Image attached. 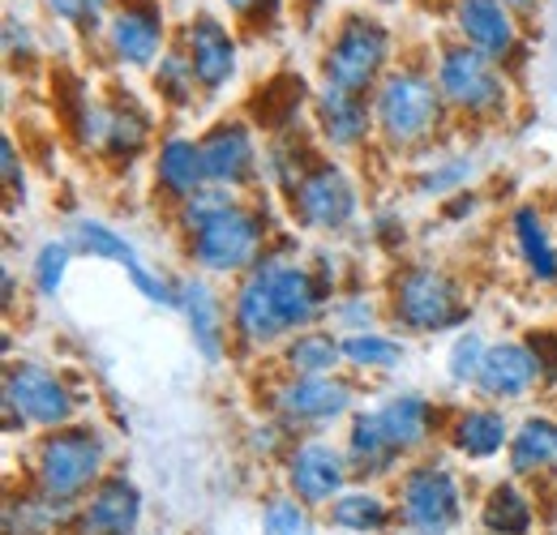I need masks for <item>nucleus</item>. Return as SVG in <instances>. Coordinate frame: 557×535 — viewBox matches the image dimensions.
Returning <instances> with one entry per match:
<instances>
[{"label": "nucleus", "mask_w": 557, "mask_h": 535, "mask_svg": "<svg viewBox=\"0 0 557 535\" xmlns=\"http://www.w3.org/2000/svg\"><path fill=\"white\" fill-rule=\"evenodd\" d=\"M344 360L356 364V369H395V364L404 360V347H399L395 338L364 331V335L344 338Z\"/></svg>", "instance_id": "32"}, {"label": "nucleus", "mask_w": 557, "mask_h": 535, "mask_svg": "<svg viewBox=\"0 0 557 535\" xmlns=\"http://www.w3.org/2000/svg\"><path fill=\"white\" fill-rule=\"evenodd\" d=\"M258 270H262V278L271 283V296H275L278 313H283V326H287V331H309V326L318 322V313L326 309V287H322V278H313L305 266L283 262V258H262Z\"/></svg>", "instance_id": "13"}, {"label": "nucleus", "mask_w": 557, "mask_h": 535, "mask_svg": "<svg viewBox=\"0 0 557 535\" xmlns=\"http://www.w3.org/2000/svg\"><path fill=\"white\" fill-rule=\"evenodd\" d=\"M369 313H373V309H369V300H364V296H356L351 304H339V309H335V318H339L344 326H351L356 335H364V322H369Z\"/></svg>", "instance_id": "44"}, {"label": "nucleus", "mask_w": 557, "mask_h": 535, "mask_svg": "<svg viewBox=\"0 0 557 535\" xmlns=\"http://www.w3.org/2000/svg\"><path fill=\"white\" fill-rule=\"evenodd\" d=\"M377 420H382V428H386V437H391V446L399 455L429 437V402L420 395H399V399L382 402Z\"/></svg>", "instance_id": "26"}, {"label": "nucleus", "mask_w": 557, "mask_h": 535, "mask_svg": "<svg viewBox=\"0 0 557 535\" xmlns=\"http://www.w3.org/2000/svg\"><path fill=\"white\" fill-rule=\"evenodd\" d=\"M455 446L468 455V459H493L502 446H506V420L497 411H468L459 424H455Z\"/></svg>", "instance_id": "30"}, {"label": "nucleus", "mask_w": 557, "mask_h": 535, "mask_svg": "<svg viewBox=\"0 0 557 535\" xmlns=\"http://www.w3.org/2000/svg\"><path fill=\"white\" fill-rule=\"evenodd\" d=\"M335 523L348 532H382L386 527V506L373 493H348L335 501Z\"/></svg>", "instance_id": "34"}, {"label": "nucleus", "mask_w": 557, "mask_h": 535, "mask_svg": "<svg viewBox=\"0 0 557 535\" xmlns=\"http://www.w3.org/2000/svg\"><path fill=\"white\" fill-rule=\"evenodd\" d=\"M194 86H198V77H194L189 57H185V52H163V61L154 65V90H159L168 103L185 108V103H194Z\"/></svg>", "instance_id": "33"}, {"label": "nucleus", "mask_w": 557, "mask_h": 535, "mask_svg": "<svg viewBox=\"0 0 557 535\" xmlns=\"http://www.w3.org/2000/svg\"><path fill=\"white\" fill-rule=\"evenodd\" d=\"M181 39H185L181 52L189 57L194 77H198V86H202L207 95L223 90V86L236 77L240 48H236V35L227 30V22H219L214 13H194V17L185 22Z\"/></svg>", "instance_id": "10"}, {"label": "nucleus", "mask_w": 557, "mask_h": 535, "mask_svg": "<svg viewBox=\"0 0 557 535\" xmlns=\"http://www.w3.org/2000/svg\"><path fill=\"white\" fill-rule=\"evenodd\" d=\"M232 322H236V331H240L245 343H258V347L287 335L283 313H278L275 296H271V283L262 278L258 266L245 274V283H240V291L232 300Z\"/></svg>", "instance_id": "17"}, {"label": "nucleus", "mask_w": 557, "mask_h": 535, "mask_svg": "<svg viewBox=\"0 0 557 535\" xmlns=\"http://www.w3.org/2000/svg\"><path fill=\"white\" fill-rule=\"evenodd\" d=\"M275 402L287 420H313V424H322V420H335V415L348 411L351 386H344L339 377H296V382H287L278 390Z\"/></svg>", "instance_id": "18"}, {"label": "nucleus", "mask_w": 557, "mask_h": 535, "mask_svg": "<svg viewBox=\"0 0 557 535\" xmlns=\"http://www.w3.org/2000/svg\"><path fill=\"white\" fill-rule=\"evenodd\" d=\"M554 4H557V0H554Z\"/></svg>", "instance_id": "46"}, {"label": "nucleus", "mask_w": 557, "mask_h": 535, "mask_svg": "<svg viewBox=\"0 0 557 535\" xmlns=\"http://www.w3.org/2000/svg\"><path fill=\"white\" fill-rule=\"evenodd\" d=\"M472 176V159H455V163H442L437 172H429L420 181V194H459V185Z\"/></svg>", "instance_id": "40"}, {"label": "nucleus", "mask_w": 557, "mask_h": 535, "mask_svg": "<svg viewBox=\"0 0 557 535\" xmlns=\"http://www.w3.org/2000/svg\"><path fill=\"white\" fill-rule=\"evenodd\" d=\"M4 407L30 424H44V428H57L65 424L73 411V399L65 390V382L44 369V364H9L4 373Z\"/></svg>", "instance_id": "9"}, {"label": "nucleus", "mask_w": 557, "mask_h": 535, "mask_svg": "<svg viewBox=\"0 0 557 535\" xmlns=\"http://www.w3.org/2000/svg\"><path fill=\"white\" fill-rule=\"evenodd\" d=\"M437 86L442 99L468 116H497L506 108V82L497 73V61L468 43H450L437 57Z\"/></svg>", "instance_id": "5"}, {"label": "nucleus", "mask_w": 557, "mask_h": 535, "mask_svg": "<svg viewBox=\"0 0 557 535\" xmlns=\"http://www.w3.org/2000/svg\"><path fill=\"white\" fill-rule=\"evenodd\" d=\"M146 141H150V116L138 108V99H129V95H116L112 103H108V154H116V159H134L146 150Z\"/></svg>", "instance_id": "25"}, {"label": "nucleus", "mask_w": 557, "mask_h": 535, "mask_svg": "<svg viewBox=\"0 0 557 535\" xmlns=\"http://www.w3.org/2000/svg\"><path fill=\"white\" fill-rule=\"evenodd\" d=\"M141 497L125 475H108L95 493L90 506L82 514V535H129L138 523Z\"/></svg>", "instance_id": "19"}, {"label": "nucleus", "mask_w": 557, "mask_h": 535, "mask_svg": "<svg viewBox=\"0 0 557 535\" xmlns=\"http://www.w3.org/2000/svg\"><path fill=\"white\" fill-rule=\"evenodd\" d=\"M0 167H4V185H9V198H22V194H26V172H22V163H17L13 137H0Z\"/></svg>", "instance_id": "43"}, {"label": "nucleus", "mask_w": 557, "mask_h": 535, "mask_svg": "<svg viewBox=\"0 0 557 535\" xmlns=\"http://www.w3.org/2000/svg\"><path fill=\"white\" fill-rule=\"evenodd\" d=\"M344 475H348V468H344L339 450L326 446V441H305V446L287 459V480H292L296 497L309 501V506L331 501V497L344 488Z\"/></svg>", "instance_id": "16"}, {"label": "nucleus", "mask_w": 557, "mask_h": 535, "mask_svg": "<svg viewBox=\"0 0 557 535\" xmlns=\"http://www.w3.org/2000/svg\"><path fill=\"white\" fill-rule=\"evenodd\" d=\"M404 519L424 535H442L459 519V488L446 468H417L404 475Z\"/></svg>", "instance_id": "12"}, {"label": "nucleus", "mask_w": 557, "mask_h": 535, "mask_svg": "<svg viewBox=\"0 0 557 535\" xmlns=\"http://www.w3.org/2000/svg\"><path fill=\"white\" fill-rule=\"evenodd\" d=\"M391 309L395 318L417 331V335H437L455 331L468 322V304L455 287V278L437 266H408L391 283Z\"/></svg>", "instance_id": "3"}, {"label": "nucleus", "mask_w": 557, "mask_h": 535, "mask_svg": "<svg viewBox=\"0 0 557 535\" xmlns=\"http://www.w3.org/2000/svg\"><path fill=\"white\" fill-rule=\"evenodd\" d=\"M262 240H267V223H262V214L236 201V206L219 210L214 219H207V223L189 236V249H194V262H198L202 270L232 274V270L258 266Z\"/></svg>", "instance_id": "4"}, {"label": "nucleus", "mask_w": 557, "mask_h": 535, "mask_svg": "<svg viewBox=\"0 0 557 535\" xmlns=\"http://www.w3.org/2000/svg\"><path fill=\"white\" fill-rule=\"evenodd\" d=\"M108 48L121 65L150 69L163 61V43H168V22L159 0H116L108 13Z\"/></svg>", "instance_id": "8"}, {"label": "nucleus", "mask_w": 557, "mask_h": 535, "mask_svg": "<svg viewBox=\"0 0 557 535\" xmlns=\"http://www.w3.org/2000/svg\"><path fill=\"white\" fill-rule=\"evenodd\" d=\"M181 313L189 322V335H194V347L207 356L210 364L223 360V313H219V296L210 291L207 283L198 278H185L181 283Z\"/></svg>", "instance_id": "22"}, {"label": "nucleus", "mask_w": 557, "mask_h": 535, "mask_svg": "<svg viewBox=\"0 0 557 535\" xmlns=\"http://www.w3.org/2000/svg\"><path fill=\"white\" fill-rule=\"evenodd\" d=\"M227 206H236L232 189H223V185H207L202 194H194V198L185 201V210H181V227L194 236L207 219H214V214H219V210H227Z\"/></svg>", "instance_id": "38"}, {"label": "nucleus", "mask_w": 557, "mask_h": 535, "mask_svg": "<svg viewBox=\"0 0 557 535\" xmlns=\"http://www.w3.org/2000/svg\"><path fill=\"white\" fill-rule=\"evenodd\" d=\"M369 108H364V95H348L339 86H326L318 90V125H322V137L339 150L348 146H360L369 137Z\"/></svg>", "instance_id": "21"}, {"label": "nucleus", "mask_w": 557, "mask_h": 535, "mask_svg": "<svg viewBox=\"0 0 557 535\" xmlns=\"http://www.w3.org/2000/svg\"><path fill=\"white\" fill-rule=\"evenodd\" d=\"M485 356H488V347H485V338L476 335V331L459 335V338H455V347H450V356H446V373H450V382H459V386L476 382V377H481Z\"/></svg>", "instance_id": "35"}, {"label": "nucleus", "mask_w": 557, "mask_h": 535, "mask_svg": "<svg viewBox=\"0 0 557 535\" xmlns=\"http://www.w3.org/2000/svg\"><path fill=\"white\" fill-rule=\"evenodd\" d=\"M395 455L399 450L391 446L377 411H360L351 420V463H356V471H386L395 463Z\"/></svg>", "instance_id": "29"}, {"label": "nucleus", "mask_w": 557, "mask_h": 535, "mask_svg": "<svg viewBox=\"0 0 557 535\" xmlns=\"http://www.w3.org/2000/svg\"><path fill=\"white\" fill-rule=\"evenodd\" d=\"M70 245L77 249V253L99 258V262H116V266H125V270L141 266L138 253H134V245H129L116 227H108V223H99V219H82V223H73Z\"/></svg>", "instance_id": "27"}, {"label": "nucleus", "mask_w": 557, "mask_h": 535, "mask_svg": "<svg viewBox=\"0 0 557 535\" xmlns=\"http://www.w3.org/2000/svg\"><path fill=\"white\" fill-rule=\"evenodd\" d=\"M485 527L493 535H528L532 527V506L515 484H497L485 501Z\"/></svg>", "instance_id": "31"}, {"label": "nucleus", "mask_w": 557, "mask_h": 535, "mask_svg": "<svg viewBox=\"0 0 557 535\" xmlns=\"http://www.w3.org/2000/svg\"><path fill=\"white\" fill-rule=\"evenodd\" d=\"M227 4V13H236L240 22H267V26H275L278 13H283V0H223Z\"/></svg>", "instance_id": "42"}, {"label": "nucleus", "mask_w": 557, "mask_h": 535, "mask_svg": "<svg viewBox=\"0 0 557 535\" xmlns=\"http://www.w3.org/2000/svg\"><path fill=\"white\" fill-rule=\"evenodd\" d=\"M70 249L73 245H61V240H48L35 258V287L39 296H57L61 283H65V270H70Z\"/></svg>", "instance_id": "37"}, {"label": "nucleus", "mask_w": 557, "mask_h": 535, "mask_svg": "<svg viewBox=\"0 0 557 535\" xmlns=\"http://www.w3.org/2000/svg\"><path fill=\"white\" fill-rule=\"evenodd\" d=\"M459 43L485 52L488 61H510L519 52V22L506 0H455Z\"/></svg>", "instance_id": "11"}, {"label": "nucleus", "mask_w": 557, "mask_h": 535, "mask_svg": "<svg viewBox=\"0 0 557 535\" xmlns=\"http://www.w3.org/2000/svg\"><path fill=\"white\" fill-rule=\"evenodd\" d=\"M287 201H292V214L300 219V227L339 232L356 214V185H351L348 172L339 163L318 159V163L296 172V181L287 185Z\"/></svg>", "instance_id": "6"}, {"label": "nucleus", "mask_w": 557, "mask_h": 535, "mask_svg": "<svg viewBox=\"0 0 557 535\" xmlns=\"http://www.w3.org/2000/svg\"><path fill=\"white\" fill-rule=\"evenodd\" d=\"M103 468V441L90 428L52 433L39 446V484L52 501H73L90 488V480Z\"/></svg>", "instance_id": "7"}, {"label": "nucleus", "mask_w": 557, "mask_h": 535, "mask_svg": "<svg viewBox=\"0 0 557 535\" xmlns=\"http://www.w3.org/2000/svg\"><path fill=\"white\" fill-rule=\"evenodd\" d=\"M510 223H515L519 258H523V266L532 270V278L536 283H557V240L554 227L545 223V214L536 206H519Z\"/></svg>", "instance_id": "23"}, {"label": "nucleus", "mask_w": 557, "mask_h": 535, "mask_svg": "<svg viewBox=\"0 0 557 535\" xmlns=\"http://www.w3.org/2000/svg\"><path fill=\"white\" fill-rule=\"evenodd\" d=\"M267 535H309V514L300 501L292 497H275L267 506Z\"/></svg>", "instance_id": "39"}, {"label": "nucleus", "mask_w": 557, "mask_h": 535, "mask_svg": "<svg viewBox=\"0 0 557 535\" xmlns=\"http://www.w3.org/2000/svg\"><path fill=\"white\" fill-rule=\"evenodd\" d=\"M44 4L73 30H99L108 26V13L116 0H44Z\"/></svg>", "instance_id": "36"}, {"label": "nucleus", "mask_w": 557, "mask_h": 535, "mask_svg": "<svg viewBox=\"0 0 557 535\" xmlns=\"http://www.w3.org/2000/svg\"><path fill=\"white\" fill-rule=\"evenodd\" d=\"M442 86L417 65L391 69L373 90V121L391 146H420L442 125Z\"/></svg>", "instance_id": "1"}, {"label": "nucleus", "mask_w": 557, "mask_h": 535, "mask_svg": "<svg viewBox=\"0 0 557 535\" xmlns=\"http://www.w3.org/2000/svg\"><path fill=\"white\" fill-rule=\"evenodd\" d=\"M541 373L545 369H541V360H536V351L528 343H493L485 364H481L476 386L485 390L488 399H519L541 382Z\"/></svg>", "instance_id": "15"}, {"label": "nucleus", "mask_w": 557, "mask_h": 535, "mask_svg": "<svg viewBox=\"0 0 557 535\" xmlns=\"http://www.w3.org/2000/svg\"><path fill=\"white\" fill-rule=\"evenodd\" d=\"M557 455V424L549 420H528L519 433H515V441H510V471H519V475H532V471L549 468Z\"/></svg>", "instance_id": "28"}, {"label": "nucleus", "mask_w": 557, "mask_h": 535, "mask_svg": "<svg viewBox=\"0 0 557 535\" xmlns=\"http://www.w3.org/2000/svg\"><path fill=\"white\" fill-rule=\"evenodd\" d=\"M202 163H207L210 185L236 189L258 172V141L245 121H219L202 134Z\"/></svg>", "instance_id": "14"}, {"label": "nucleus", "mask_w": 557, "mask_h": 535, "mask_svg": "<svg viewBox=\"0 0 557 535\" xmlns=\"http://www.w3.org/2000/svg\"><path fill=\"white\" fill-rule=\"evenodd\" d=\"M339 360H344V343L331 338L326 331H300L283 351V364L296 377H331L339 369Z\"/></svg>", "instance_id": "24"}, {"label": "nucleus", "mask_w": 557, "mask_h": 535, "mask_svg": "<svg viewBox=\"0 0 557 535\" xmlns=\"http://www.w3.org/2000/svg\"><path fill=\"white\" fill-rule=\"evenodd\" d=\"M129 278H134V287H138L146 300H154V304H168V309H181V287H172L168 278L150 274L146 266H134V270H129Z\"/></svg>", "instance_id": "41"}, {"label": "nucleus", "mask_w": 557, "mask_h": 535, "mask_svg": "<svg viewBox=\"0 0 557 535\" xmlns=\"http://www.w3.org/2000/svg\"><path fill=\"white\" fill-rule=\"evenodd\" d=\"M391 48H395V35L382 17L373 13H348L326 52H322V77L326 86H339L348 95H364L373 86H382L386 65H391Z\"/></svg>", "instance_id": "2"}, {"label": "nucleus", "mask_w": 557, "mask_h": 535, "mask_svg": "<svg viewBox=\"0 0 557 535\" xmlns=\"http://www.w3.org/2000/svg\"><path fill=\"white\" fill-rule=\"evenodd\" d=\"M377 4H404V0H377Z\"/></svg>", "instance_id": "45"}, {"label": "nucleus", "mask_w": 557, "mask_h": 535, "mask_svg": "<svg viewBox=\"0 0 557 535\" xmlns=\"http://www.w3.org/2000/svg\"><path fill=\"white\" fill-rule=\"evenodd\" d=\"M154 181L168 198L189 201L194 194H202L207 181V163H202V146L189 141V137H168L159 146V159H154Z\"/></svg>", "instance_id": "20"}]
</instances>
